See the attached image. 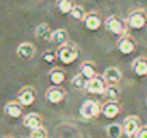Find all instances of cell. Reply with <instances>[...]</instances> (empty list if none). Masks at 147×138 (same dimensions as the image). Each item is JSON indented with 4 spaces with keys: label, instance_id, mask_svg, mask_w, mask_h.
<instances>
[{
    "label": "cell",
    "instance_id": "1",
    "mask_svg": "<svg viewBox=\"0 0 147 138\" xmlns=\"http://www.w3.org/2000/svg\"><path fill=\"white\" fill-rule=\"evenodd\" d=\"M56 53H57V58H58V61L63 65L74 63V62L78 59V56H79L78 48L71 43H67V44H65V45L59 46V48L57 49Z\"/></svg>",
    "mask_w": 147,
    "mask_h": 138
},
{
    "label": "cell",
    "instance_id": "2",
    "mask_svg": "<svg viewBox=\"0 0 147 138\" xmlns=\"http://www.w3.org/2000/svg\"><path fill=\"white\" fill-rule=\"evenodd\" d=\"M105 27L109 32L120 36V38L127 35V22L124 20H121L119 15L112 14L110 17H107V20L105 21Z\"/></svg>",
    "mask_w": 147,
    "mask_h": 138
},
{
    "label": "cell",
    "instance_id": "3",
    "mask_svg": "<svg viewBox=\"0 0 147 138\" xmlns=\"http://www.w3.org/2000/svg\"><path fill=\"white\" fill-rule=\"evenodd\" d=\"M102 106L99 105L97 101L88 100L81 105L80 107V116L85 120H93V119L98 118L101 115Z\"/></svg>",
    "mask_w": 147,
    "mask_h": 138
},
{
    "label": "cell",
    "instance_id": "4",
    "mask_svg": "<svg viewBox=\"0 0 147 138\" xmlns=\"http://www.w3.org/2000/svg\"><path fill=\"white\" fill-rule=\"evenodd\" d=\"M141 128L142 127H141L140 118H137L134 115L128 116L123 121V131H124V134L128 138H136L138 132L141 131Z\"/></svg>",
    "mask_w": 147,
    "mask_h": 138
},
{
    "label": "cell",
    "instance_id": "5",
    "mask_svg": "<svg viewBox=\"0 0 147 138\" xmlns=\"http://www.w3.org/2000/svg\"><path fill=\"white\" fill-rule=\"evenodd\" d=\"M36 101V90L34 87H23L17 94V102L22 107H30Z\"/></svg>",
    "mask_w": 147,
    "mask_h": 138
},
{
    "label": "cell",
    "instance_id": "6",
    "mask_svg": "<svg viewBox=\"0 0 147 138\" xmlns=\"http://www.w3.org/2000/svg\"><path fill=\"white\" fill-rule=\"evenodd\" d=\"M127 23L130 28L134 30H141L147 23V13L143 9H136L129 14L127 20Z\"/></svg>",
    "mask_w": 147,
    "mask_h": 138
},
{
    "label": "cell",
    "instance_id": "7",
    "mask_svg": "<svg viewBox=\"0 0 147 138\" xmlns=\"http://www.w3.org/2000/svg\"><path fill=\"white\" fill-rule=\"evenodd\" d=\"M107 88V83L103 79V76L97 75L96 77H93L92 80H89L86 84L85 90L89 94H94V96H99V94H105V90Z\"/></svg>",
    "mask_w": 147,
    "mask_h": 138
},
{
    "label": "cell",
    "instance_id": "8",
    "mask_svg": "<svg viewBox=\"0 0 147 138\" xmlns=\"http://www.w3.org/2000/svg\"><path fill=\"white\" fill-rule=\"evenodd\" d=\"M116 48L121 54L129 56V54H132L133 52L136 50L137 44H136V40L132 36L124 35V36H121V38H119V40H117V43H116Z\"/></svg>",
    "mask_w": 147,
    "mask_h": 138
},
{
    "label": "cell",
    "instance_id": "9",
    "mask_svg": "<svg viewBox=\"0 0 147 138\" xmlns=\"http://www.w3.org/2000/svg\"><path fill=\"white\" fill-rule=\"evenodd\" d=\"M66 92L62 87H51L45 92V100L52 105H58L65 100Z\"/></svg>",
    "mask_w": 147,
    "mask_h": 138
},
{
    "label": "cell",
    "instance_id": "10",
    "mask_svg": "<svg viewBox=\"0 0 147 138\" xmlns=\"http://www.w3.org/2000/svg\"><path fill=\"white\" fill-rule=\"evenodd\" d=\"M83 25L88 31H97L102 25L101 14L97 12L86 13L85 18H84V21H83Z\"/></svg>",
    "mask_w": 147,
    "mask_h": 138
},
{
    "label": "cell",
    "instance_id": "11",
    "mask_svg": "<svg viewBox=\"0 0 147 138\" xmlns=\"http://www.w3.org/2000/svg\"><path fill=\"white\" fill-rule=\"evenodd\" d=\"M121 111L119 102H114V101H107L102 105V110L101 114L105 116L106 119H115Z\"/></svg>",
    "mask_w": 147,
    "mask_h": 138
},
{
    "label": "cell",
    "instance_id": "12",
    "mask_svg": "<svg viewBox=\"0 0 147 138\" xmlns=\"http://www.w3.org/2000/svg\"><path fill=\"white\" fill-rule=\"evenodd\" d=\"M102 76L106 80L107 85H117L120 83V80H121V72H120V70L117 67L111 66L105 70Z\"/></svg>",
    "mask_w": 147,
    "mask_h": 138
},
{
    "label": "cell",
    "instance_id": "13",
    "mask_svg": "<svg viewBox=\"0 0 147 138\" xmlns=\"http://www.w3.org/2000/svg\"><path fill=\"white\" fill-rule=\"evenodd\" d=\"M52 34H53V31L51 30V27H49L48 23H40V25H38L35 27V30H34L35 39H36V40H39V41H48V40H51Z\"/></svg>",
    "mask_w": 147,
    "mask_h": 138
},
{
    "label": "cell",
    "instance_id": "14",
    "mask_svg": "<svg viewBox=\"0 0 147 138\" xmlns=\"http://www.w3.org/2000/svg\"><path fill=\"white\" fill-rule=\"evenodd\" d=\"M17 56L23 61H30L35 56V46L31 43H21L17 46Z\"/></svg>",
    "mask_w": 147,
    "mask_h": 138
},
{
    "label": "cell",
    "instance_id": "15",
    "mask_svg": "<svg viewBox=\"0 0 147 138\" xmlns=\"http://www.w3.org/2000/svg\"><path fill=\"white\" fill-rule=\"evenodd\" d=\"M41 123H43L41 116L39 115V114H35V112H30L23 118V125H25L27 129H30L31 132L38 129V128H40V127H43Z\"/></svg>",
    "mask_w": 147,
    "mask_h": 138
},
{
    "label": "cell",
    "instance_id": "16",
    "mask_svg": "<svg viewBox=\"0 0 147 138\" xmlns=\"http://www.w3.org/2000/svg\"><path fill=\"white\" fill-rule=\"evenodd\" d=\"M79 74L81 75V76H84L86 80H92L93 77L97 76V67L96 65L93 63L92 61H84L83 63L80 65V69H79Z\"/></svg>",
    "mask_w": 147,
    "mask_h": 138
},
{
    "label": "cell",
    "instance_id": "17",
    "mask_svg": "<svg viewBox=\"0 0 147 138\" xmlns=\"http://www.w3.org/2000/svg\"><path fill=\"white\" fill-rule=\"evenodd\" d=\"M49 81L53 84V87H61L66 81V72L59 67H54L49 71Z\"/></svg>",
    "mask_w": 147,
    "mask_h": 138
},
{
    "label": "cell",
    "instance_id": "18",
    "mask_svg": "<svg viewBox=\"0 0 147 138\" xmlns=\"http://www.w3.org/2000/svg\"><path fill=\"white\" fill-rule=\"evenodd\" d=\"M4 112L8 118L10 119H18L22 116L23 114V107L17 102V101H13V102H9L5 105L4 107Z\"/></svg>",
    "mask_w": 147,
    "mask_h": 138
},
{
    "label": "cell",
    "instance_id": "19",
    "mask_svg": "<svg viewBox=\"0 0 147 138\" xmlns=\"http://www.w3.org/2000/svg\"><path fill=\"white\" fill-rule=\"evenodd\" d=\"M132 70L138 77L147 76V58L146 57H138L133 61Z\"/></svg>",
    "mask_w": 147,
    "mask_h": 138
},
{
    "label": "cell",
    "instance_id": "20",
    "mask_svg": "<svg viewBox=\"0 0 147 138\" xmlns=\"http://www.w3.org/2000/svg\"><path fill=\"white\" fill-rule=\"evenodd\" d=\"M51 41L53 44H56V45H58V48H59V46L69 43V34H67V31L65 28H57L52 34Z\"/></svg>",
    "mask_w": 147,
    "mask_h": 138
},
{
    "label": "cell",
    "instance_id": "21",
    "mask_svg": "<svg viewBox=\"0 0 147 138\" xmlns=\"http://www.w3.org/2000/svg\"><path fill=\"white\" fill-rule=\"evenodd\" d=\"M56 7L61 14H70L75 7V0H57Z\"/></svg>",
    "mask_w": 147,
    "mask_h": 138
},
{
    "label": "cell",
    "instance_id": "22",
    "mask_svg": "<svg viewBox=\"0 0 147 138\" xmlns=\"http://www.w3.org/2000/svg\"><path fill=\"white\" fill-rule=\"evenodd\" d=\"M106 133L109 138H120L124 134V131H123V125L120 124H110V125L106 127Z\"/></svg>",
    "mask_w": 147,
    "mask_h": 138
},
{
    "label": "cell",
    "instance_id": "23",
    "mask_svg": "<svg viewBox=\"0 0 147 138\" xmlns=\"http://www.w3.org/2000/svg\"><path fill=\"white\" fill-rule=\"evenodd\" d=\"M105 97L107 98V101H114L117 102L120 97V89L117 85H107L106 90H105Z\"/></svg>",
    "mask_w": 147,
    "mask_h": 138
},
{
    "label": "cell",
    "instance_id": "24",
    "mask_svg": "<svg viewBox=\"0 0 147 138\" xmlns=\"http://www.w3.org/2000/svg\"><path fill=\"white\" fill-rule=\"evenodd\" d=\"M86 84H88V80H86L84 76H81L80 74L75 75V76L72 77V80H71V85L75 88V89H78V90L85 89Z\"/></svg>",
    "mask_w": 147,
    "mask_h": 138
},
{
    "label": "cell",
    "instance_id": "25",
    "mask_svg": "<svg viewBox=\"0 0 147 138\" xmlns=\"http://www.w3.org/2000/svg\"><path fill=\"white\" fill-rule=\"evenodd\" d=\"M85 15H86L85 10H84V8L80 7V5H75L74 9L71 10V13H70V17L75 21H84Z\"/></svg>",
    "mask_w": 147,
    "mask_h": 138
},
{
    "label": "cell",
    "instance_id": "26",
    "mask_svg": "<svg viewBox=\"0 0 147 138\" xmlns=\"http://www.w3.org/2000/svg\"><path fill=\"white\" fill-rule=\"evenodd\" d=\"M41 59H43L45 63H53L57 58V53H54L53 50H45L43 54H41Z\"/></svg>",
    "mask_w": 147,
    "mask_h": 138
},
{
    "label": "cell",
    "instance_id": "27",
    "mask_svg": "<svg viewBox=\"0 0 147 138\" xmlns=\"http://www.w3.org/2000/svg\"><path fill=\"white\" fill-rule=\"evenodd\" d=\"M30 138H48V132L44 127H40V128L31 132Z\"/></svg>",
    "mask_w": 147,
    "mask_h": 138
},
{
    "label": "cell",
    "instance_id": "28",
    "mask_svg": "<svg viewBox=\"0 0 147 138\" xmlns=\"http://www.w3.org/2000/svg\"><path fill=\"white\" fill-rule=\"evenodd\" d=\"M136 138H147V125L141 128V131L138 132V134H137Z\"/></svg>",
    "mask_w": 147,
    "mask_h": 138
},
{
    "label": "cell",
    "instance_id": "29",
    "mask_svg": "<svg viewBox=\"0 0 147 138\" xmlns=\"http://www.w3.org/2000/svg\"><path fill=\"white\" fill-rule=\"evenodd\" d=\"M4 138H13V137H4Z\"/></svg>",
    "mask_w": 147,
    "mask_h": 138
},
{
    "label": "cell",
    "instance_id": "30",
    "mask_svg": "<svg viewBox=\"0 0 147 138\" xmlns=\"http://www.w3.org/2000/svg\"><path fill=\"white\" fill-rule=\"evenodd\" d=\"M35 1H41V0H35Z\"/></svg>",
    "mask_w": 147,
    "mask_h": 138
}]
</instances>
